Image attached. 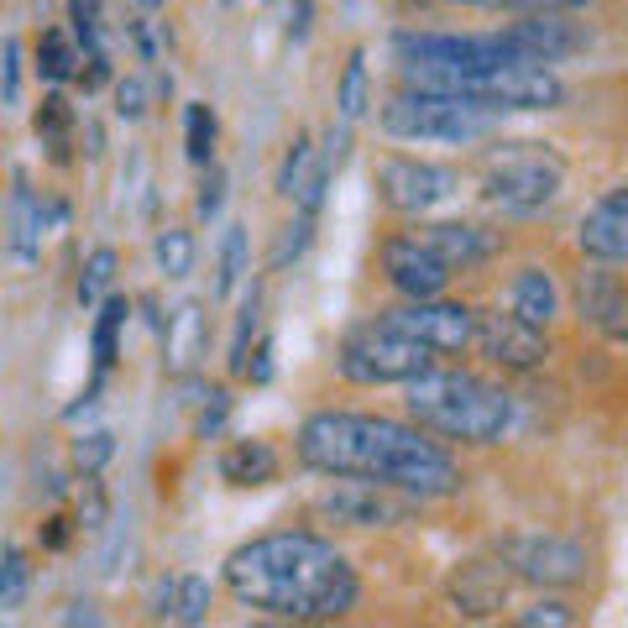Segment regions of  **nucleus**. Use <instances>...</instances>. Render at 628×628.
<instances>
[{"label":"nucleus","instance_id":"nucleus-16","mask_svg":"<svg viewBox=\"0 0 628 628\" xmlns=\"http://www.w3.org/2000/svg\"><path fill=\"white\" fill-rule=\"evenodd\" d=\"M509 581L513 576L503 566H492V561H466V566H456V576L446 581V598L461 618L482 624V618H498V613L509 607Z\"/></svg>","mask_w":628,"mask_h":628},{"label":"nucleus","instance_id":"nucleus-33","mask_svg":"<svg viewBox=\"0 0 628 628\" xmlns=\"http://www.w3.org/2000/svg\"><path fill=\"white\" fill-rule=\"evenodd\" d=\"M111 278H116V252L100 246V252H90V262L79 272V304H100V294L111 289Z\"/></svg>","mask_w":628,"mask_h":628},{"label":"nucleus","instance_id":"nucleus-27","mask_svg":"<svg viewBox=\"0 0 628 628\" xmlns=\"http://www.w3.org/2000/svg\"><path fill=\"white\" fill-rule=\"evenodd\" d=\"M335 111H341V120L351 126V120H361V111H367V53H351L346 59V74H341V94H335Z\"/></svg>","mask_w":628,"mask_h":628},{"label":"nucleus","instance_id":"nucleus-8","mask_svg":"<svg viewBox=\"0 0 628 628\" xmlns=\"http://www.w3.org/2000/svg\"><path fill=\"white\" fill-rule=\"evenodd\" d=\"M498 566L529 587H576L587 581V550L555 535H509L498 539Z\"/></svg>","mask_w":628,"mask_h":628},{"label":"nucleus","instance_id":"nucleus-19","mask_svg":"<svg viewBox=\"0 0 628 628\" xmlns=\"http://www.w3.org/2000/svg\"><path fill=\"white\" fill-rule=\"evenodd\" d=\"M325 183H330V174L320 168L315 142H309V137H294V148H289V157H283V174H278V194L294 200L304 215H315L320 200H325Z\"/></svg>","mask_w":628,"mask_h":628},{"label":"nucleus","instance_id":"nucleus-20","mask_svg":"<svg viewBox=\"0 0 628 628\" xmlns=\"http://www.w3.org/2000/svg\"><path fill=\"white\" fill-rule=\"evenodd\" d=\"M419 236L430 241L435 252H440V262H446L450 272H472L482 268L492 252H498V241L487 236L482 226H461V220H446V226H424Z\"/></svg>","mask_w":628,"mask_h":628},{"label":"nucleus","instance_id":"nucleus-36","mask_svg":"<svg viewBox=\"0 0 628 628\" xmlns=\"http://www.w3.org/2000/svg\"><path fill=\"white\" fill-rule=\"evenodd\" d=\"M257 289L246 294V304H241V315H236V335H231V372L241 377V367H246V351H252V341H257Z\"/></svg>","mask_w":628,"mask_h":628},{"label":"nucleus","instance_id":"nucleus-42","mask_svg":"<svg viewBox=\"0 0 628 628\" xmlns=\"http://www.w3.org/2000/svg\"><path fill=\"white\" fill-rule=\"evenodd\" d=\"M226 409H231V393L226 388H215L209 393V403H205V414H200V424H194V430H200V435H220V424H226Z\"/></svg>","mask_w":628,"mask_h":628},{"label":"nucleus","instance_id":"nucleus-48","mask_svg":"<svg viewBox=\"0 0 628 628\" xmlns=\"http://www.w3.org/2000/svg\"><path fill=\"white\" fill-rule=\"evenodd\" d=\"M152 613H157V618H174V581L157 587V607H152Z\"/></svg>","mask_w":628,"mask_h":628},{"label":"nucleus","instance_id":"nucleus-4","mask_svg":"<svg viewBox=\"0 0 628 628\" xmlns=\"http://www.w3.org/2000/svg\"><path fill=\"white\" fill-rule=\"evenodd\" d=\"M566 189V163L539 142H503L482 163V200L503 215H544Z\"/></svg>","mask_w":628,"mask_h":628},{"label":"nucleus","instance_id":"nucleus-35","mask_svg":"<svg viewBox=\"0 0 628 628\" xmlns=\"http://www.w3.org/2000/svg\"><path fill=\"white\" fill-rule=\"evenodd\" d=\"M183 152L205 168L209 152H215V116H209V105H189V131H183Z\"/></svg>","mask_w":628,"mask_h":628},{"label":"nucleus","instance_id":"nucleus-29","mask_svg":"<svg viewBox=\"0 0 628 628\" xmlns=\"http://www.w3.org/2000/svg\"><path fill=\"white\" fill-rule=\"evenodd\" d=\"M105 518H111V503H105L100 472H79V492H74V524H79V529H105Z\"/></svg>","mask_w":628,"mask_h":628},{"label":"nucleus","instance_id":"nucleus-34","mask_svg":"<svg viewBox=\"0 0 628 628\" xmlns=\"http://www.w3.org/2000/svg\"><path fill=\"white\" fill-rule=\"evenodd\" d=\"M241 272H246V236H241V226H231V231H226V246H220V272H215V294H220V299L236 289Z\"/></svg>","mask_w":628,"mask_h":628},{"label":"nucleus","instance_id":"nucleus-28","mask_svg":"<svg viewBox=\"0 0 628 628\" xmlns=\"http://www.w3.org/2000/svg\"><path fill=\"white\" fill-rule=\"evenodd\" d=\"M309 236H315V215H294L283 231H278V241H272V257H268V268L272 272H283L289 262H299L304 252H309Z\"/></svg>","mask_w":628,"mask_h":628},{"label":"nucleus","instance_id":"nucleus-3","mask_svg":"<svg viewBox=\"0 0 628 628\" xmlns=\"http://www.w3.org/2000/svg\"><path fill=\"white\" fill-rule=\"evenodd\" d=\"M403 409L424 435H446V440H466V446H498L513 419L509 393L487 383L477 372H440L424 367L419 377L403 383Z\"/></svg>","mask_w":628,"mask_h":628},{"label":"nucleus","instance_id":"nucleus-45","mask_svg":"<svg viewBox=\"0 0 628 628\" xmlns=\"http://www.w3.org/2000/svg\"><path fill=\"white\" fill-rule=\"evenodd\" d=\"M503 5H518V11H576V5H592V0H503Z\"/></svg>","mask_w":628,"mask_h":628},{"label":"nucleus","instance_id":"nucleus-22","mask_svg":"<svg viewBox=\"0 0 628 628\" xmlns=\"http://www.w3.org/2000/svg\"><path fill=\"white\" fill-rule=\"evenodd\" d=\"M220 477L231 487H262L278 477V456L268 440H236V446L220 456Z\"/></svg>","mask_w":628,"mask_h":628},{"label":"nucleus","instance_id":"nucleus-15","mask_svg":"<svg viewBox=\"0 0 628 628\" xmlns=\"http://www.w3.org/2000/svg\"><path fill=\"white\" fill-rule=\"evenodd\" d=\"M571 299H576V315L592 330H602L607 341H624L628 335V294H624V278H618L613 262H598V268L576 272Z\"/></svg>","mask_w":628,"mask_h":628},{"label":"nucleus","instance_id":"nucleus-47","mask_svg":"<svg viewBox=\"0 0 628 628\" xmlns=\"http://www.w3.org/2000/svg\"><path fill=\"white\" fill-rule=\"evenodd\" d=\"M63 624H100V613H94V602H68Z\"/></svg>","mask_w":628,"mask_h":628},{"label":"nucleus","instance_id":"nucleus-21","mask_svg":"<svg viewBox=\"0 0 628 628\" xmlns=\"http://www.w3.org/2000/svg\"><path fill=\"white\" fill-rule=\"evenodd\" d=\"M555 309H561V294H555V283H550V272H544V268H524L518 278H513V289H509V315H518L524 325L550 330Z\"/></svg>","mask_w":628,"mask_h":628},{"label":"nucleus","instance_id":"nucleus-46","mask_svg":"<svg viewBox=\"0 0 628 628\" xmlns=\"http://www.w3.org/2000/svg\"><path fill=\"white\" fill-rule=\"evenodd\" d=\"M68 524H74V518H48V529H42V544H48V550H63V544H68Z\"/></svg>","mask_w":628,"mask_h":628},{"label":"nucleus","instance_id":"nucleus-23","mask_svg":"<svg viewBox=\"0 0 628 628\" xmlns=\"http://www.w3.org/2000/svg\"><path fill=\"white\" fill-rule=\"evenodd\" d=\"M11 246L22 257H31L42 246V205L27 189V179H16V194H11Z\"/></svg>","mask_w":628,"mask_h":628},{"label":"nucleus","instance_id":"nucleus-17","mask_svg":"<svg viewBox=\"0 0 628 628\" xmlns=\"http://www.w3.org/2000/svg\"><path fill=\"white\" fill-rule=\"evenodd\" d=\"M576 241H581V252L592 257V262H624L628 257V189L618 183V189H607L598 205L587 209V220H581V231H576Z\"/></svg>","mask_w":628,"mask_h":628},{"label":"nucleus","instance_id":"nucleus-13","mask_svg":"<svg viewBox=\"0 0 628 628\" xmlns=\"http://www.w3.org/2000/svg\"><path fill=\"white\" fill-rule=\"evenodd\" d=\"M498 42H503L509 59L561 63V59H571V53L587 48V31L576 27V22H561V11H529L524 22H513V27L498 31Z\"/></svg>","mask_w":628,"mask_h":628},{"label":"nucleus","instance_id":"nucleus-38","mask_svg":"<svg viewBox=\"0 0 628 628\" xmlns=\"http://www.w3.org/2000/svg\"><path fill=\"white\" fill-rule=\"evenodd\" d=\"M68 22H74V37L85 42V53H105L100 48V0H68Z\"/></svg>","mask_w":628,"mask_h":628},{"label":"nucleus","instance_id":"nucleus-18","mask_svg":"<svg viewBox=\"0 0 628 628\" xmlns=\"http://www.w3.org/2000/svg\"><path fill=\"white\" fill-rule=\"evenodd\" d=\"M205 351H209L205 304H179V309L163 320V357H168V372H174V377H189Z\"/></svg>","mask_w":628,"mask_h":628},{"label":"nucleus","instance_id":"nucleus-9","mask_svg":"<svg viewBox=\"0 0 628 628\" xmlns=\"http://www.w3.org/2000/svg\"><path fill=\"white\" fill-rule=\"evenodd\" d=\"M414 503L409 492L398 487H383V482H361V477H335L330 492H320L315 509L335 518V524H351V529H393V524H409L414 518Z\"/></svg>","mask_w":628,"mask_h":628},{"label":"nucleus","instance_id":"nucleus-50","mask_svg":"<svg viewBox=\"0 0 628 628\" xmlns=\"http://www.w3.org/2000/svg\"><path fill=\"white\" fill-rule=\"evenodd\" d=\"M137 5H142V11H157V5H163V0H137Z\"/></svg>","mask_w":628,"mask_h":628},{"label":"nucleus","instance_id":"nucleus-26","mask_svg":"<svg viewBox=\"0 0 628 628\" xmlns=\"http://www.w3.org/2000/svg\"><path fill=\"white\" fill-rule=\"evenodd\" d=\"M126 299H105L100 304V320H94V367L100 372H111L116 367V335H120V325H126Z\"/></svg>","mask_w":628,"mask_h":628},{"label":"nucleus","instance_id":"nucleus-49","mask_svg":"<svg viewBox=\"0 0 628 628\" xmlns=\"http://www.w3.org/2000/svg\"><path fill=\"white\" fill-rule=\"evenodd\" d=\"M450 5H503V0H450Z\"/></svg>","mask_w":628,"mask_h":628},{"label":"nucleus","instance_id":"nucleus-44","mask_svg":"<svg viewBox=\"0 0 628 628\" xmlns=\"http://www.w3.org/2000/svg\"><path fill=\"white\" fill-rule=\"evenodd\" d=\"M309 16H315V0H294V16H289V37L294 42L309 37Z\"/></svg>","mask_w":628,"mask_h":628},{"label":"nucleus","instance_id":"nucleus-41","mask_svg":"<svg viewBox=\"0 0 628 628\" xmlns=\"http://www.w3.org/2000/svg\"><path fill=\"white\" fill-rule=\"evenodd\" d=\"M209 168V163H205ZM226 209V174L220 168H209L205 174V183H200V220H215Z\"/></svg>","mask_w":628,"mask_h":628},{"label":"nucleus","instance_id":"nucleus-14","mask_svg":"<svg viewBox=\"0 0 628 628\" xmlns=\"http://www.w3.org/2000/svg\"><path fill=\"white\" fill-rule=\"evenodd\" d=\"M383 272L403 299H435L450 283V268L440 262V252L419 236H388L383 241Z\"/></svg>","mask_w":628,"mask_h":628},{"label":"nucleus","instance_id":"nucleus-2","mask_svg":"<svg viewBox=\"0 0 628 628\" xmlns=\"http://www.w3.org/2000/svg\"><path fill=\"white\" fill-rule=\"evenodd\" d=\"M226 587L246 607L272 613V618H294V624H325V618H346L357 607V571L346 566V555L330 539L294 535V529L231 550Z\"/></svg>","mask_w":628,"mask_h":628},{"label":"nucleus","instance_id":"nucleus-12","mask_svg":"<svg viewBox=\"0 0 628 628\" xmlns=\"http://www.w3.org/2000/svg\"><path fill=\"white\" fill-rule=\"evenodd\" d=\"M383 320L393 330H403L409 341H419L424 351H466L472 346V309L450 299H409L398 309H383Z\"/></svg>","mask_w":628,"mask_h":628},{"label":"nucleus","instance_id":"nucleus-39","mask_svg":"<svg viewBox=\"0 0 628 628\" xmlns=\"http://www.w3.org/2000/svg\"><path fill=\"white\" fill-rule=\"evenodd\" d=\"M518 624H524V628H571V624H576V613L561 607V602H535V607H524V613H518Z\"/></svg>","mask_w":628,"mask_h":628},{"label":"nucleus","instance_id":"nucleus-43","mask_svg":"<svg viewBox=\"0 0 628 628\" xmlns=\"http://www.w3.org/2000/svg\"><path fill=\"white\" fill-rule=\"evenodd\" d=\"M22 42H5V100H16V90H22Z\"/></svg>","mask_w":628,"mask_h":628},{"label":"nucleus","instance_id":"nucleus-6","mask_svg":"<svg viewBox=\"0 0 628 628\" xmlns=\"http://www.w3.org/2000/svg\"><path fill=\"white\" fill-rule=\"evenodd\" d=\"M430 357H435V351H424L419 341H409L403 330H393L388 320L377 315L372 325L351 330V335L341 341L335 367H341V377H346V383L383 388V383H409V377H419V372L430 367Z\"/></svg>","mask_w":628,"mask_h":628},{"label":"nucleus","instance_id":"nucleus-1","mask_svg":"<svg viewBox=\"0 0 628 628\" xmlns=\"http://www.w3.org/2000/svg\"><path fill=\"white\" fill-rule=\"evenodd\" d=\"M299 461L320 477H361L398 487L409 498H450L461 492L466 477L456 466V456L440 450L419 424H398L383 414H309L299 424Z\"/></svg>","mask_w":628,"mask_h":628},{"label":"nucleus","instance_id":"nucleus-24","mask_svg":"<svg viewBox=\"0 0 628 628\" xmlns=\"http://www.w3.org/2000/svg\"><path fill=\"white\" fill-rule=\"evenodd\" d=\"M37 74H42L48 85L74 79V74H79V48H74L63 31H42V37H37Z\"/></svg>","mask_w":628,"mask_h":628},{"label":"nucleus","instance_id":"nucleus-37","mask_svg":"<svg viewBox=\"0 0 628 628\" xmlns=\"http://www.w3.org/2000/svg\"><path fill=\"white\" fill-rule=\"evenodd\" d=\"M111 456H116L111 430H90V435H79V440H74V466H79V472H100Z\"/></svg>","mask_w":628,"mask_h":628},{"label":"nucleus","instance_id":"nucleus-31","mask_svg":"<svg viewBox=\"0 0 628 628\" xmlns=\"http://www.w3.org/2000/svg\"><path fill=\"white\" fill-rule=\"evenodd\" d=\"M174 618H179V624H205L209 618V581L205 576H183V581H174Z\"/></svg>","mask_w":628,"mask_h":628},{"label":"nucleus","instance_id":"nucleus-7","mask_svg":"<svg viewBox=\"0 0 628 628\" xmlns=\"http://www.w3.org/2000/svg\"><path fill=\"white\" fill-rule=\"evenodd\" d=\"M461 94L487 105V111H555L566 100V85L550 74V63L509 59V63H492V68L466 74Z\"/></svg>","mask_w":628,"mask_h":628},{"label":"nucleus","instance_id":"nucleus-32","mask_svg":"<svg viewBox=\"0 0 628 628\" xmlns=\"http://www.w3.org/2000/svg\"><path fill=\"white\" fill-rule=\"evenodd\" d=\"M31 587V566L22 550H5L0 555V607H22Z\"/></svg>","mask_w":628,"mask_h":628},{"label":"nucleus","instance_id":"nucleus-10","mask_svg":"<svg viewBox=\"0 0 628 628\" xmlns=\"http://www.w3.org/2000/svg\"><path fill=\"white\" fill-rule=\"evenodd\" d=\"M472 346L503 372H535L550 361V335L503 309H472Z\"/></svg>","mask_w":628,"mask_h":628},{"label":"nucleus","instance_id":"nucleus-40","mask_svg":"<svg viewBox=\"0 0 628 628\" xmlns=\"http://www.w3.org/2000/svg\"><path fill=\"white\" fill-rule=\"evenodd\" d=\"M116 116H126V120L148 116V85H142V79H120L116 85Z\"/></svg>","mask_w":628,"mask_h":628},{"label":"nucleus","instance_id":"nucleus-11","mask_svg":"<svg viewBox=\"0 0 628 628\" xmlns=\"http://www.w3.org/2000/svg\"><path fill=\"white\" fill-rule=\"evenodd\" d=\"M450 194H456V174L440 163H419V157H383L377 163V200L398 215H424Z\"/></svg>","mask_w":628,"mask_h":628},{"label":"nucleus","instance_id":"nucleus-25","mask_svg":"<svg viewBox=\"0 0 628 628\" xmlns=\"http://www.w3.org/2000/svg\"><path fill=\"white\" fill-rule=\"evenodd\" d=\"M68 131H74V111H68V100H63V94H48V100L37 105V137L53 148L59 163H68Z\"/></svg>","mask_w":628,"mask_h":628},{"label":"nucleus","instance_id":"nucleus-30","mask_svg":"<svg viewBox=\"0 0 628 628\" xmlns=\"http://www.w3.org/2000/svg\"><path fill=\"white\" fill-rule=\"evenodd\" d=\"M157 268L168 272V278H189L194 272V236L183 226L157 231Z\"/></svg>","mask_w":628,"mask_h":628},{"label":"nucleus","instance_id":"nucleus-5","mask_svg":"<svg viewBox=\"0 0 628 628\" xmlns=\"http://www.w3.org/2000/svg\"><path fill=\"white\" fill-rule=\"evenodd\" d=\"M377 126L398 142H477L498 126V111H487L477 100H461V94L403 90L383 105Z\"/></svg>","mask_w":628,"mask_h":628}]
</instances>
